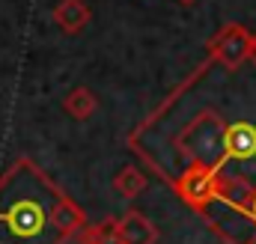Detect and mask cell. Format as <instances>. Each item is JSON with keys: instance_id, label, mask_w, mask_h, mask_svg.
I'll use <instances>...</instances> for the list:
<instances>
[{"instance_id": "7", "label": "cell", "mask_w": 256, "mask_h": 244, "mask_svg": "<svg viewBox=\"0 0 256 244\" xmlns=\"http://www.w3.org/2000/svg\"><path fill=\"white\" fill-rule=\"evenodd\" d=\"M80 244H120V232H116V218H104L98 224H86L78 232Z\"/></svg>"}, {"instance_id": "10", "label": "cell", "mask_w": 256, "mask_h": 244, "mask_svg": "<svg viewBox=\"0 0 256 244\" xmlns=\"http://www.w3.org/2000/svg\"><path fill=\"white\" fill-rule=\"evenodd\" d=\"M179 3H185V6H194V3H196V0H179Z\"/></svg>"}, {"instance_id": "2", "label": "cell", "mask_w": 256, "mask_h": 244, "mask_svg": "<svg viewBox=\"0 0 256 244\" xmlns=\"http://www.w3.org/2000/svg\"><path fill=\"white\" fill-rule=\"evenodd\" d=\"M206 51H208L212 62H218L220 68L236 72V68H242L248 62V54H250V30L244 24L230 21V24H224L206 42Z\"/></svg>"}, {"instance_id": "4", "label": "cell", "mask_w": 256, "mask_h": 244, "mask_svg": "<svg viewBox=\"0 0 256 244\" xmlns=\"http://www.w3.org/2000/svg\"><path fill=\"white\" fill-rule=\"evenodd\" d=\"M51 15H54V24H57L63 33H68V36L80 33V30L90 24V18H92L90 6H86L84 0H60Z\"/></svg>"}, {"instance_id": "3", "label": "cell", "mask_w": 256, "mask_h": 244, "mask_svg": "<svg viewBox=\"0 0 256 244\" xmlns=\"http://www.w3.org/2000/svg\"><path fill=\"white\" fill-rule=\"evenodd\" d=\"M116 232H120V244H155L158 242L155 224L143 212H137V208H128L126 214L116 220Z\"/></svg>"}, {"instance_id": "5", "label": "cell", "mask_w": 256, "mask_h": 244, "mask_svg": "<svg viewBox=\"0 0 256 244\" xmlns=\"http://www.w3.org/2000/svg\"><path fill=\"white\" fill-rule=\"evenodd\" d=\"M63 110L72 116V120H78V122L90 120V116L98 110V96H96L90 86H74V90L66 92Z\"/></svg>"}, {"instance_id": "8", "label": "cell", "mask_w": 256, "mask_h": 244, "mask_svg": "<svg viewBox=\"0 0 256 244\" xmlns=\"http://www.w3.org/2000/svg\"><path fill=\"white\" fill-rule=\"evenodd\" d=\"M248 218H250V224L256 230V188L250 190V200H248Z\"/></svg>"}, {"instance_id": "9", "label": "cell", "mask_w": 256, "mask_h": 244, "mask_svg": "<svg viewBox=\"0 0 256 244\" xmlns=\"http://www.w3.org/2000/svg\"><path fill=\"white\" fill-rule=\"evenodd\" d=\"M248 62L256 66V33H250V54H248Z\"/></svg>"}, {"instance_id": "6", "label": "cell", "mask_w": 256, "mask_h": 244, "mask_svg": "<svg viewBox=\"0 0 256 244\" xmlns=\"http://www.w3.org/2000/svg\"><path fill=\"white\" fill-rule=\"evenodd\" d=\"M146 184H149V179H146L143 170L134 167V164H126V167L114 176V190H116L120 196H126V200H137V196L146 190Z\"/></svg>"}, {"instance_id": "1", "label": "cell", "mask_w": 256, "mask_h": 244, "mask_svg": "<svg viewBox=\"0 0 256 244\" xmlns=\"http://www.w3.org/2000/svg\"><path fill=\"white\" fill-rule=\"evenodd\" d=\"M84 226V208L33 158L0 173V244H66Z\"/></svg>"}]
</instances>
